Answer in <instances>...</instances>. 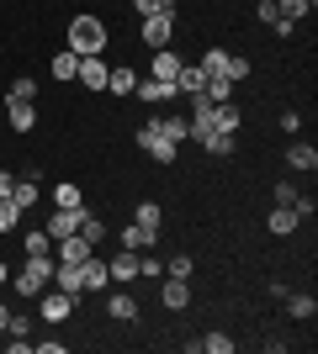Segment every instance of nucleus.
Masks as SVG:
<instances>
[{
	"label": "nucleus",
	"mask_w": 318,
	"mask_h": 354,
	"mask_svg": "<svg viewBox=\"0 0 318 354\" xmlns=\"http://www.w3.org/2000/svg\"><path fill=\"white\" fill-rule=\"evenodd\" d=\"M80 74V53L75 48H59V53H53V80H75Z\"/></svg>",
	"instance_id": "25"
},
{
	"label": "nucleus",
	"mask_w": 318,
	"mask_h": 354,
	"mask_svg": "<svg viewBox=\"0 0 318 354\" xmlns=\"http://www.w3.org/2000/svg\"><path fill=\"white\" fill-rule=\"evenodd\" d=\"M37 90H43V85H37V80H27V74H21V80H16V85H11V101H37Z\"/></svg>",
	"instance_id": "37"
},
{
	"label": "nucleus",
	"mask_w": 318,
	"mask_h": 354,
	"mask_svg": "<svg viewBox=\"0 0 318 354\" xmlns=\"http://www.w3.org/2000/svg\"><path fill=\"white\" fill-rule=\"evenodd\" d=\"M154 243H159V227H143V222H127V227H122V249H154Z\"/></svg>",
	"instance_id": "19"
},
{
	"label": "nucleus",
	"mask_w": 318,
	"mask_h": 354,
	"mask_svg": "<svg viewBox=\"0 0 318 354\" xmlns=\"http://www.w3.org/2000/svg\"><path fill=\"white\" fill-rule=\"evenodd\" d=\"M276 11L287 16V21H303V16L313 11V6H308V0H276Z\"/></svg>",
	"instance_id": "36"
},
{
	"label": "nucleus",
	"mask_w": 318,
	"mask_h": 354,
	"mask_svg": "<svg viewBox=\"0 0 318 354\" xmlns=\"http://www.w3.org/2000/svg\"><path fill=\"white\" fill-rule=\"evenodd\" d=\"M133 85H138V74L127 69V64H117V69L106 74V90H112V95H133Z\"/></svg>",
	"instance_id": "24"
},
{
	"label": "nucleus",
	"mask_w": 318,
	"mask_h": 354,
	"mask_svg": "<svg viewBox=\"0 0 318 354\" xmlns=\"http://www.w3.org/2000/svg\"><path fill=\"white\" fill-rule=\"evenodd\" d=\"M181 53H175V48H154V53H149V74H154V80H170V85H175V74H181Z\"/></svg>",
	"instance_id": "11"
},
{
	"label": "nucleus",
	"mask_w": 318,
	"mask_h": 354,
	"mask_svg": "<svg viewBox=\"0 0 318 354\" xmlns=\"http://www.w3.org/2000/svg\"><path fill=\"white\" fill-rule=\"evenodd\" d=\"M16 227H21V207L11 196H0V233H16Z\"/></svg>",
	"instance_id": "31"
},
{
	"label": "nucleus",
	"mask_w": 318,
	"mask_h": 354,
	"mask_svg": "<svg viewBox=\"0 0 318 354\" xmlns=\"http://www.w3.org/2000/svg\"><path fill=\"white\" fill-rule=\"evenodd\" d=\"M106 74H112V64H106L101 53H91V59H80V74H75V80H80L85 90H106Z\"/></svg>",
	"instance_id": "14"
},
{
	"label": "nucleus",
	"mask_w": 318,
	"mask_h": 354,
	"mask_svg": "<svg viewBox=\"0 0 318 354\" xmlns=\"http://www.w3.org/2000/svg\"><path fill=\"white\" fill-rule=\"evenodd\" d=\"M53 207H85V191H80L75 180H59L53 185Z\"/></svg>",
	"instance_id": "28"
},
{
	"label": "nucleus",
	"mask_w": 318,
	"mask_h": 354,
	"mask_svg": "<svg viewBox=\"0 0 318 354\" xmlns=\"http://www.w3.org/2000/svg\"><path fill=\"white\" fill-rule=\"evenodd\" d=\"M53 286H59L64 296H85V281H80V265H59V259H53Z\"/></svg>",
	"instance_id": "20"
},
{
	"label": "nucleus",
	"mask_w": 318,
	"mask_h": 354,
	"mask_svg": "<svg viewBox=\"0 0 318 354\" xmlns=\"http://www.w3.org/2000/svg\"><path fill=\"white\" fill-rule=\"evenodd\" d=\"M297 222H303V217H297L292 207H271V212H265V233H271V238H292V233H297Z\"/></svg>",
	"instance_id": "17"
},
{
	"label": "nucleus",
	"mask_w": 318,
	"mask_h": 354,
	"mask_svg": "<svg viewBox=\"0 0 318 354\" xmlns=\"http://www.w3.org/2000/svg\"><path fill=\"white\" fill-rule=\"evenodd\" d=\"M255 16H260V21H265V27H271V21H276V16H281V11H276V0H255Z\"/></svg>",
	"instance_id": "41"
},
{
	"label": "nucleus",
	"mask_w": 318,
	"mask_h": 354,
	"mask_svg": "<svg viewBox=\"0 0 318 354\" xmlns=\"http://www.w3.org/2000/svg\"><path fill=\"white\" fill-rule=\"evenodd\" d=\"M138 275H149V281H165V259H154V254H138Z\"/></svg>",
	"instance_id": "35"
},
{
	"label": "nucleus",
	"mask_w": 318,
	"mask_h": 354,
	"mask_svg": "<svg viewBox=\"0 0 318 354\" xmlns=\"http://www.w3.org/2000/svg\"><path fill=\"white\" fill-rule=\"evenodd\" d=\"M6 122H11V133H32L37 127V101H11L6 95Z\"/></svg>",
	"instance_id": "12"
},
{
	"label": "nucleus",
	"mask_w": 318,
	"mask_h": 354,
	"mask_svg": "<svg viewBox=\"0 0 318 354\" xmlns=\"http://www.w3.org/2000/svg\"><path fill=\"white\" fill-rule=\"evenodd\" d=\"M106 43H112V27H106L101 16H91V11H80L75 21H69V32H64V48H75L80 59L106 53Z\"/></svg>",
	"instance_id": "1"
},
{
	"label": "nucleus",
	"mask_w": 318,
	"mask_h": 354,
	"mask_svg": "<svg viewBox=\"0 0 318 354\" xmlns=\"http://www.w3.org/2000/svg\"><path fill=\"white\" fill-rule=\"evenodd\" d=\"M197 143L207 148L212 159H233V148H239V138H233V133H202Z\"/></svg>",
	"instance_id": "21"
},
{
	"label": "nucleus",
	"mask_w": 318,
	"mask_h": 354,
	"mask_svg": "<svg viewBox=\"0 0 318 354\" xmlns=\"http://www.w3.org/2000/svg\"><path fill=\"white\" fill-rule=\"evenodd\" d=\"M191 270H197L191 254H170V259H165V275H175V281H191Z\"/></svg>",
	"instance_id": "30"
},
{
	"label": "nucleus",
	"mask_w": 318,
	"mask_h": 354,
	"mask_svg": "<svg viewBox=\"0 0 318 354\" xmlns=\"http://www.w3.org/2000/svg\"><path fill=\"white\" fill-rule=\"evenodd\" d=\"M0 286H11V265L6 259H0Z\"/></svg>",
	"instance_id": "46"
},
{
	"label": "nucleus",
	"mask_w": 318,
	"mask_h": 354,
	"mask_svg": "<svg viewBox=\"0 0 318 354\" xmlns=\"http://www.w3.org/2000/svg\"><path fill=\"white\" fill-rule=\"evenodd\" d=\"M159 301H165L170 312H186V307H191V281H175V275H165V281H159Z\"/></svg>",
	"instance_id": "13"
},
{
	"label": "nucleus",
	"mask_w": 318,
	"mask_h": 354,
	"mask_svg": "<svg viewBox=\"0 0 318 354\" xmlns=\"http://www.w3.org/2000/svg\"><path fill=\"white\" fill-rule=\"evenodd\" d=\"M80 281H85V296H101L106 291V286H112V275H106V259H96V254H91V259H80Z\"/></svg>",
	"instance_id": "16"
},
{
	"label": "nucleus",
	"mask_w": 318,
	"mask_h": 354,
	"mask_svg": "<svg viewBox=\"0 0 318 354\" xmlns=\"http://www.w3.org/2000/svg\"><path fill=\"white\" fill-rule=\"evenodd\" d=\"M260 349H271V354H281V349H287V339H281V333H265V339H260Z\"/></svg>",
	"instance_id": "42"
},
{
	"label": "nucleus",
	"mask_w": 318,
	"mask_h": 354,
	"mask_svg": "<svg viewBox=\"0 0 318 354\" xmlns=\"http://www.w3.org/2000/svg\"><path fill=\"white\" fill-rule=\"evenodd\" d=\"M133 95H138V101H149V106H170V101H181V90L170 85V80H154V74H143V80H138Z\"/></svg>",
	"instance_id": "7"
},
{
	"label": "nucleus",
	"mask_w": 318,
	"mask_h": 354,
	"mask_svg": "<svg viewBox=\"0 0 318 354\" xmlns=\"http://www.w3.org/2000/svg\"><path fill=\"white\" fill-rule=\"evenodd\" d=\"M6 323H11V307H6V301H0V333H6Z\"/></svg>",
	"instance_id": "45"
},
{
	"label": "nucleus",
	"mask_w": 318,
	"mask_h": 354,
	"mask_svg": "<svg viewBox=\"0 0 318 354\" xmlns=\"http://www.w3.org/2000/svg\"><path fill=\"white\" fill-rule=\"evenodd\" d=\"M11 201H16L21 212L37 207V201H43V180H37V175H21V169H16V191H11Z\"/></svg>",
	"instance_id": "18"
},
{
	"label": "nucleus",
	"mask_w": 318,
	"mask_h": 354,
	"mask_svg": "<svg viewBox=\"0 0 318 354\" xmlns=\"http://www.w3.org/2000/svg\"><path fill=\"white\" fill-rule=\"evenodd\" d=\"M207 127H212V133H233V138H239V127H244V111H239L233 101H223V106H212Z\"/></svg>",
	"instance_id": "15"
},
{
	"label": "nucleus",
	"mask_w": 318,
	"mask_h": 354,
	"mask_svg": "<svg viewBox=\"0 0 318 354\" xmlns=\"http://www.w3.org/2000/svg\"><path fill=\"white\" fill-rule=\"evenodd\" d=\"M287 164H292V169H318V148H313V143H303V138H292Z\"/></svg>",
	"instance_id": "23"
},
{
	"label": "nucleus",
	"mask_w": 318,
	"mask_h": 354,
	"mask_svg": "<svg viewBox=\"0 0 318 354\" xmlns=\"http://www.w3.org/2000/svg\"><path fill=\"white\" fill-rule=\"evenodd\" d=\"M91 254H96V243H85L80 233H69V238L53 243V259H59V265H80V259H91Z\"/></svg>",
	"instance_id": "10"
},
{
	"label": "nucleus",
	"mask_w": 318,
	"mask_h": 354,
	"mask_svg": "<svg viewBox=\"0 0 318 354\" xmlns=\"http://www.w3.org/2000/svg\"><path fill=\"white\" fill-rule=\"evenodd\" d=\"M197 349H207V354H233V339H228V333H207V339H197Z\"/></svg>",
	"instance_id": "34"
},
{
	"label": "nucleus",
	"mask_w": 318,
	"mask_h": 354,
	"mask_svg": "<svg viewBox=\"0 0 318 354\" xmlns=\"http://www.w3.org/2000/svg\"><path fill=\"white\" fill-rule=\"evenodd\" d=\"M202 74L239 85V80H249V59H244V53H228V48H207V53H202Z\"/></svg>",
	"instance_id": "3"
},
{
	"label": "nucleus",
	"mask_w": 318,
	"mask_h": 354,
	"mask_svg": "<svg viewBox=\"0 0 318 354\" xmlns=\"http://www.w3.org/2000/svg\"><path fill=\"white\" fill-rule=\"evenodd\" d=\"M138 153H149L154 164H165V169H170V164L181 159V143H170V138L154 127V117H149V122H138Z\"/></svg>",
	"instance_id": "4"
},
{
	"label": "nucleus",
	"mask_w": 318,
	"mask_h": 354,
	"mask_svg": "<svg viewBox=\"0 0 318 354\" xmlns=\"http://www.w3.org/2000/svg\"><path fill=\"white\" fill-rule=\"evenodd\" d=\"M16 191V169H0V196H11Z\"/></svg>",
	"instance_id": "44"
},
{
	"label": "nucleus",
	"mask_w": 318,
	"mask_h": 354,
	"mask_svg": "<svg viewBox=\"0 0 318 354\" xmlns=\"http://www.w3.org/2000/svg\"><path fill=\"white\" fill-rule=\"evenodd\" d=\"M175 27H181V16L175 11H159V16H138V37H143V48H170L175 43Z\"/></svg>",
	"instance_id": "5"
},
{
	"label": "nucleus",
	"mask_w": 318,
	"mask_h": 354,
	"mask_svg": "<svg viewBox=\"0 0 318 354\" xmlns=\"http://www.w3.org/2000/svg\"><path fill=\"white\" fill-rule=\"evenodd\" d=\"M287 312L297 317V323H313V317H318V296H292L287 291Z\"/></svg>",
	"instance_id": "27"
},
{
	"label": "nucleus",
	"mask_w": 318,
	"mask_h": 354,
	"mask_svg": "<svg viewBox=\"0 0 318 354\" xmlns=\"http://www.w3.org/2000/svg\"><path fill=\"white\" fill-rule=\"evenodd\" d=\"M133 222H143V227H159V201H138Z\"/></svg>",
	"instance_id": "38"
},
{
	"label": "nucleus",
	"mask_w": 318,
	"mask_h": 354,
	"mask_svg": "<svg viewBox=\"0 0 318 354\" xmlns=\"http://www.w3.org/2000/svg\"><path fill=\"white\" fill-rule=\"evenodd\" d=\"M276 207H292V201H297V185H292V180H281V185H276V196H271Z\"/></svg>",
	"instance_id": "40"
},
{
	"label": "nucleus",
	"mask_w": 318,
	"mask_h": 354,
	"mask_svg": "<svg viewBox=\"0 0 318 354\" xmlns=\"http://www.w3.org/2000/svg\"><path fill=\"white\" fill-rule=\"evenodd\" d=\"M154 127H159L170 143H186V138H191V122L186 117H154Z\"/></svg>",
	"instance_id": "26"
},
{
	"label": "nucleus",
	"mask_w": 318,
	"mask_h": 354,
	"mask_svg": "<svg viewBox=\"0 0 318 354\" xmlns=\"http://www.w3.org/2000/svg\"><path fill=\"white\" fill-rule=\"evenodd\" d=\"M48 249H53V238H48L43 227H32V233L21 238V254H48Z\"/></svg>",
	"instance_id": "32"
},
{
	"label": "nucleus",
	"mask_w": 318,
	"mask_h": 354,
	"mask_svg": "<svg viewBox=\"0 0 318 354\" xmlns=\"http://www.w3.org/2000/svg\"><path fill=\"white\" fill-rule=\"evenodd\" d=\"M106 312H112L117 323H138V296H127V291L106 296Z\"/></svg>",
	"instance_id": "22"
},
{
	"label": "nucleus",
	"mask_w": 318,
	"mask_h": 354,
	"mask_svg": "<svg viewBox=\"0 0 318 354\" xmlns=\"http://www.w3.org/2000/svg\"><path fill=\"white\" fill-rule=\"evenodd\" d=\"M37 317H43V323H69V317H75V296H64L59 286H48V291L37 296Z\"/></svg>",
	"instance_id": "6"
},
{
	"label": "nucleus",
	"mask_w": 318,
	"mask_h": 354,
	"mask_svg": "<svg viewBox=\"0 0 318 354\" xmlns=\"http://www.w3.org/2000/svg\"><path fill=\"white\" fill-rule=\"evenodd\" d=\"M133 11L138 16H159V11H175V16H181V6H175V0H133Z\"/></svg>",
	"instance_id": "33"
},
{
	"label": "nucleus",
	"mask_w": 318,
	"mask_h": 354,
	"mask_svg": "<svg viewBox=\"0 0 318 354\" xmlns=\"http://www.w3.org/2000/svg\"><path fill=\"white\" fill-rule=\"evenodd\" d=\"M32 349H37V354H64V344H59V339H37Z\"/></svg>",
	"instance_id": "43"
},
{
	"label": "nucleus",
	"mask_w": 318,
	"mask_h": 354,
	"mask_svg": "<svg viewBox=\"0 0 318 354\" xmlns=\"http://www.w3.org/2000/svg\"><path fill=\"white\" fill-rule=\"evenodd\" d=\"M48 286H53V254H21V270L11 275V291L37 301Z\"/></svg>",
	"instance_id": "2"
},
{
	"label": "nucleus",
	"mask_w": 318,
	"mask_h": 354,
	"mask_svg": "<svg viewBox=\"0 0 318 354\" xmlns=\"http://www.w3.org/2000/svg\"><path fill=\"white\" fill-rule=\"evenodd\" d=\"M106 275H112V286H133L138 281V249H122L106 259Z\"/></svg>",
	"instance_id": "9"
},
{
	"label": "nucleus",
	"mask_w": 318,
	"mask_h": 354,
	"mask_svg": "<svg viewBox=\"0 0 318 354\" xmlns=\"http://www.w3.org/2000/svg\"><path fill=\"white\" fill-rule=\"evenodd\" d=\"M80 238H85V243H96V249H101V238H106V222L96 217V212H85V217H80Z\"/></svg>",
	"instance_id": "29"
},
{
	"label": "nucleus",
	"mask_w": 318,
	"mask_h": 354,
	"mask_svg": "<svg viewBox=\"0 0 318 354\" xmlns=\"http://www.w3.org/2000/svg\"><path fill=\"white\" fill-rule=\"evenodd\" d=\"M80 217H85V207H59V212H48V227H43V233L59 243V238L80 233Z\"/></svg>",
	"instance_id": "8"
},
{
	"label": "nucleus",
	"mask_w": 318,
	"mask_h": 354,
	"mask_svg": "<svg viewBox=\"0 0 318 354\" xmlns=\"http://www.w3.org/2000/svg\"><path fill=\"white\" fill-rule=\"evenodd\" d=\"M6 333H11V339H27V333H32V317H27V312H11Z\"/></svg>",
	"instance_id": "39"
}]
</instances>
